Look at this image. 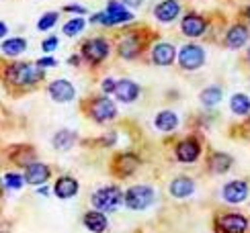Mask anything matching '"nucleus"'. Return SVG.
<instances>
[{
  "instance_id": "1",
  "label": "nucleus",
  "mask_w": 250,
  "mask_h": 233,
  "mask_svg": "<svg viewBox=\"0 0 250 233\" xmlns=\"http://www.w3.org/2000/svg\"><path fill=\"white\" fill-rule=\"evenodd\" d=\"M45 78V70L31 61H13L4 68V80L15 88H31Z\"/></svg>"
},
{
  "instance_id": "2",
  "label": "nucleus",
  "mask_w": 250,
  "mask_h": 233,
  "mask_svg": "<svg viewBox=\"0 0 250 233\" xmlns=\"http://www.w3.org/2000/svg\"><path fill=\"white\" fill-rule=\"evenodd\" d=\"M133 20V15L129 13L121 0H109L105 13H97L90 17L92 25H105V27H117V25H127Z\"/></svg>"
},
{
  "instance_id": "3",
  "label": "nucleus",
  "mask_w": 250,
  "mask_h": 233,
  "mask_svg": "<svg viewBox=\"0 0 250 233\" xmlns=\"http://www.w3.org/2000/svg\"><path fill=\"white\" fill-rule=\"evenodd\" d=\"M90 203L95 207V211H101V213H113L123 205V190L115 184L111 186H103L97 193H92Z\"/></svg>"
},
{
  "instance_id": "4",
  "label": "nucleus",
  "mask_w": 250,
  "mask_h": 233,
  "mask_svg": "<svg viewBox=\"0 0 250 233\" xmlns=\"http://www.w3.org/2000/svg\"><path fill=\"white\" fill-rule=\"evenodd\" d=\"M154 200H156V193L148 184H135L123 193V205L131 211H146L154 205Z\"/></svg>"
},
{
  "instance_id": "5",
  "label": "nucleus",
  "mask_w": 250,
  "mask_h": 233,
  "mask_svg": "<svg viewBox=\"0 0 250 233\" xmlns=\"http://www.w3.org/2000/svg\"><path fill=\"white\" fill-rule=\"evenodd\" d=\"M176 59H179V66L183 70L195 72L205 63V49L197 43H187L181 47L179 54H176Z\"/></svg>"
},
{
  "instance_id": "6",
  "label": "nucleus",
  "mask_w": 250,
  "mask_h": 233,
  "mask_svg": "<svg viewBox=\"0 0 250 233\" xmlns=\"http://www.w3.org/2000/svg\"><path fill=\"white\" fill-rule=\"evenodd\" d=\"M109 54H111V45H109V41L103 39V37H95V39L84 41L82 51H80V56L84 58L88 63H101V61H105L109 58Z\"/></svg>"
},
{
  "instance_id": "7",
  "label": "nucleus",
  "mask_w": 250,
  "mask_h": 233,
  "mask_svg": "<svg viewBox=\"0 0 250 233\" xmlns=\"http://www.w3.org/2000/svg\"><path fill=\"white\" fill-rule=\"evenodd\" d=\"M88 115H90V119L97 123H109L117 116V104L109 97H99L90 102Z\"/></svg>"
},
{
  "instance_id": "8",
  "label": "nucleus",
  "mask_w": 250,
  "mask_h": 233,
  "mask_svg": "<svg viewBox=\"0 0 250 233\" xmlns=\"http://www.w3.org/2000/svg\"><path fill=\"white\" fill-rule=\"evenodd\" d=\"M174 155H176V160H179L181 164H195L197 160H199V155H201V143L197 141L195 137H187V139L176 143Z\"/></svg>"
},
{
  "instance_id": "9",
  "label": "nucleus",
  "mask_w": 250,
  "mask_h": 233,
  "mask_svg": "<svg viewBox=\"0 0 250 233\" xmlns=\"http://www.w3.org/2000/svg\"><path fill=\"white\" fill-rule=\"evenodd\" d=\"M47 94H49V98L54 100V102L64 104V102L74 100V97H76V88H74V84H72L70 80L60 78V80L49 82V86H47Z\"/></svg>"
},
{
  "instance_id": "10",
  "label": "nucleus",
  "mask_w": 250,
  "mask_h": 233,
  "mask_svg": "<svg viewBox=\"0 0 250 233\" xmlns=\"http://www.w3.org/2000/svg\"><path fill=\"white\" fill-rule=\"evenodd\" d=\"M248 193H250V188H248L246 180H230V182L222 188V196L226 203H230V205L244 203L248 198Z\"/></svg>"
},
{
  "instance_id": "11",
  "label": "nucleus",
  "mask_w": 250,
  "mask_h": 233,
  "mask_svg": "<svg viewBox=\"0 0 250 233\" xmlns=\"http://www.w3.org/2000/svg\"><path fill=\"white\" fill-rule=\"evenodd\" d=\"M217 227L222 233H246L250 221L240 213H226L217 219Z\"/></svg>"
},
{
  "instance_id": "12",
  "label": "nucleus",
  "mask_w": 250,
  "mask_h": 233,
  "mask_svg": "<svg viewBox=\"0 0 250 233\" xmlns=\"http://www.w3.org/2000/svg\"><path fill=\"white\" fill-rule=\"evenodd\" d=\"M142 49H144V39L138 33L123 35L121 41H119V45H117V51H119V56L123 59H135L142 54Z\"/></svg>"
},
{
  "instance_id": "13",
  "label": "nucleus",
  "mask_w": 250,
  "mask_h": 233,
  "mask_svg": "<svg viewBox=\"0 0 250 233\" xmlns=\"http://www.w3.org/2000/svg\"><path fill=\"white\" fill-rule=\"evenodd\" d=\"M140 164H142V160L135 154H131V152H127V154H119L115 160H113V172H115L119 178H129L135 170L140 168Z\"/></svg>"
},
{
  "instance_id": "14",
  "label": "nucleus",
  "mask_w": 250,
  "mask_h": 233,
  "mask_svg": "<svg viewBox=\"0 0 250 233\" xmlns=\"http://www.w3.org/2000/svg\"><path fill=\"white\" fill-rule=\"evenodd\" d=\"M51 176V168L47 164H41V162H33L25 168L23 178H25V184L31 186H43Z\"/></svg>"
},
{
  "instance_id": "15",
  "label": "nucleus",
  "mask_w": 250,
  "mask_h": 233,
  "mask_svg": "<svg viewBox=\"0 0 250 233\" xmlns=\"http://www.w3.org/2000/svg\"><path fill=\"white\" fill-rule=\"evenodd\" d=\"M181 31H183V35L191 37V39L201 37L207 31V20L197 13H189V15H185L183 20H181Z\"/></svg>"
},
{
  "instance_id": "16",
  "label": "nucleus",
  "mask_w": 250,
  "mask_h": 233,
  "mask_svg": "<svg viewBox=\"0 0 250 233\" xmlns=\"http://www.w3.org/2000/svg\"><path fill=\"white\" fill-rule=\"evenodd\" d=\"M113 94H115V98L119 102H125V104L135 102L140 97V84L133 82V80H127V78L117 80V86H115V92Z\"/></svg>"
},
{
  "instance_id": "17",
  "label": "nucleus",
  "mask_w": 250,
  "mask_h": 233,
  "mask_svg": "<svg viewBox=\"0 0 250 233\" xmlns=\"http://www.w3.org/2000/svg\"><path fill=\"white\" fill-rule=\"evenodd\" d=\"M176 54H179V51H176V47L172 43L160 41V43H156L152 47V61L156 66H170L176 59Z\"/></svg>"
},
{
  "instance_id": "18",
  "label": "nucleus",
  "mask_w": 250,
  "mask_h": 233,
  "mask_svg": "<svg viewBox=\"0 0 250 233\" xmlns=\"http://www.w3.org/2000/svg\"><path fill=\"white\" fill-rule=\"evenodd\" d=\"M80 190V184L74 176H60L54 184V194L62 200H68V198H74Z\"/></svg>"
},
{
  "instance_id": "19",
  "label": "nucleus",
  "mask_w": 250,
  "mask_h": 233,
  "mask_svg": "<svg viewBox=\"0 0 250 233\" xmlns=\"http://www.w3.org/2000/svg\"><path fill=\"white\" fill-rule=\"evenodd\" d=\"M168 193L172 198H189L195 193V180L189 176H176L174 180H170Z\"/></svg>"
},
{
  "instance_id": "20",
  "label": "nucleus",
  "mask_w": 250,
  "mask_h": 233,
  "mask_svg": "<svg viewBox=\"0 0 250 233\" xmlns=\"http://www.w3.org/2000/svg\"><path fill=\"white\" fill-rule=\"evenodd\" d=\"M179 15H181V2L179 0H162V2L156 4V8H154V17L164 25L172 23Z\"/></svg>"
},
{
  "instance_id": "21",
  "label": "nucleus",
  "mask_w": 250,
  "mask_h": 233,
  "mask_svg": "<svg viewBox=\"0 0 250 233\" xmlns=\"http://www.w3.org/2000/svg\"><path fill=\"white\" fill-rule=\"evenodd\" d=\"M248 39H250L248 27L238 23V25H234V27L228 29L224 41H226V47H228V49H240V47H244V45L248 43Z\"/></svg>"
},
{
  "instance_id": "22",
  "label": "nucleus",
  "mask_w": 250,
  "mask_h": 233,
  "mask_svg": "<svg viewBox=\"0 0 250 233\" xmlns=\"http://www.w3.org/2000/svg\"><path fill=\"white\" fill-rule=\"evenodd\" d=\"M82 225L90 233H105L109 227V219L105 213H101V211H88V213L82 217Z\"/></svg>"
},
{
  "instance_id": "23",
  "label": "nucleus",
  "mask_w": 250,
  "mask_h": 233,
  "mask_svg": "<svg viewBox=\"0 0 250 233\" xmlns=\"http://www.w3.org/2000/svg\"><path fill=\"white\" fill-rule=\"evenodd\" d=\"M154 127L162 133H170L179 127V115L174 111H160L154 116Z\"/></svg>"
},
{
  "instance_id": "24",
  "label": "nucleus",
  "mask_w": 250,
  "mask_h": 233,
  "mask_svg": "<svg viewBox=\"0 0 250 233\" xmlns=\"http://www.w3.org/2000/svg\"><path fill=\"white\" fill-rule=\"evenodd\" d=\"M0 51L6 56V58H19L27 51V39L25 37H10L4 39L0 43Z\"/></svg>"
},
{
  "instance_id": "25",
  "label": "nucleus",
  "mask_w": 250,
  "mask_h": 233,
  "mask_svg": "<svg viewBox=\"0 0 250 233\" xmlns=\"http://www.w3.org/2000/svg\"><path fill=\"white\" fill-rule=\"evenodd\" d=\"M76 133L70 131V129H60L54 137H51V145H54V150L58 152H68L72 145L76 143Z\"/></svg>"
},
{
  "instance_id": "26",
  "label": "nucleus",
  "mask_w": 250,
  "mask_h": 233,
  "mask_svg": "<svg viewBox=\"0 0 250 233\" xmlns=\"http://www.w3.org/2000/svg\"><path fill=\"white\" fill-rule=\"evenodd\" d=\"M232 164H234L232 155L230 154H224V152H215L209 157V170L213 174H226L232 168Z\"/></svg>"
},
{
  "instance_id": "27",
  "label": "nucleus",
  "mask_w": 250,
  "mask_h": 233,
  "mask_svg": "<svg viewBox=\"0 0 250 233\" xmlns=\"http://www.w3.org/2000/svg\"><path fill=\"white\" fill-rule=\"evenodd\" d=\"M222 98H224V90H222L220 86H207V88L201 90V94H199L201 104H203V107H207V109L217 107V104L222 102Z\"/></svg>"
},
{
  "instance_id": "28",
  "label": "nucleus",
  "mask_w": 250,
  "mask_h": 233,
  "mask_svg": "<svg viewBox=\"0 0 250 233\" xmlns=\"http://www.w3.org/2000/svg\"><path fill=\"white\" fill-rule=\"evenodd\" d=\"M230 111L238 116H246L250 113V98L242 92L234 94V97L230 98Z\"/></svg>"
},
{
  "instance_id": "29",
  "label": "nucleus",
  "mask_w": 250,
  "mask_h": 233,
  "mask_svg": "<svg viewBox=\"0 0 250 233\" xmlns=\"http://www.w3.org/2000/svg\"><path fill=\"white\" fill-rule=\"evenodd\" d=\"M17 150L21 152V154H13V162H15L17 166L27 168L29 164H33V162H35V152L31 150V147L21 145V147H17Z\"/></svg>"
},
{
  "instance_id": "30",
  "label": "nucleus",
  "mask_w": 250,
  "mask_h": 233,
  "mask_svg": "<svg viewBox=\"0 0 250 233\" xmlns=\"http://www.w3.org/2000/svg\"><path fill=\"white\" fill-rule=\"evenodd\" d=\"M84 27H86V20L82 17H76V19H70L62 31H64L66 37H76V35H80L82 31H84Z\"/></svg>"
},
{
  "instance_id": "31",
  "label": "nucleus",
  "mask_w": 250,
  "mask_h": 233,
  "mask_svg": "<svg viewBox=\"0 0 250 233\" xmlns=\"http://www.w3.org/2000/svg\"><path fill=\"white\" fill-rule=\"evenodd\" d=\"M4 186L10 188V190H21V188L25 186L23 174H19V172H6L4 174Z\"/></svg>"
},
{
  "instance_id": "32",
  "label": "nucleus",
  "mask_w": 250,
  "mask_h": 233,
  "mask_svg": "<svg viewBox=\"0 0 250 233\" xmlns=\"http://www.w3.org/2000/svg\"><path fill=\"white\" fill-rule=\"evenodd\" d=\"M58 20H60V15H58V13H45L43 17H39L37 29H39V31H49V29L56 27Z\"/></svg>"
},
{
  "instance_id": "33",
  "label": "nucleus",
  "mask_w": 250,
  "mask_h": 233,
  "mask_svg": "<svg viewBox=\"0 0 250 233\" xmlns=\"http://www.w3.org/2000/svg\"><path fill=\"white\" fill-rule=\"evenodd\" d=\"M58 45H60V37H56V35H51V37H47V39L41 41V49H43L45 54H51V51H56Z\"/></svg>"
},
{
  "instance_id": "34",
  "label": "nucleus",
  "mask_w": 250,
  "mask_h": 233,
  "mask_svg": "<svg viewBox=\"0 0 250 233\" xmlns=\"http://www.w3.org/2000/svg\"><path fill=\"white\" fill-rule=\"evenodd\" d=\"M115 86H117L115 78H105V80H103V84H101V90L105 94H113V92H115Z\"/></svg>"
},
{
  "instance_id": "35",
  "label": "nucleus",
  "mask_w": 250,
  "mask_h": 233,
  "mask_svg": "<svg viewBox=\"0 0 250 233\" xmlns=\"http://www.w3.org/2000/svg\"><path fill=\"white\" fill-rule=\"evenodd\" d=\"M35 63H37L41 70H45V68H54V66H56V59H54V58H41V59H37Z\"/></svg>"
},
{
  "instance_id": "36",
  "label": "nucleus",
  "mask_w": 250,
  "mask_h": 233,
  "mask_svg": "<svg viewBox=\"0 0 250 233\" xmlns=\"http://www.w3.org/2000/svg\"><path fill=\"white\" fill-rule=\"evenodd\" d=\"M66 10H68V13H76V15H84L86 13V8L82 4H68Z\"/></svg>"
},
{
  "instance_id": "37",
  "label": "nucleus",
  "mask_w": 250,
  "mask_h": 233,
  "mask_svg": "<svg viewBox=\"0 0 250 233\" xmlns=\"http://www.w3.org/2000/svg\"><path fill=\"white\" fill-rule=\"evenodd\" d=\"M121 2H123L125 6H131V8H138V6H142V2H144V0H121Z\"/></svg>"
},
{
  "instance_id": "38",
  "label": "nucleus",
  "mask_w": 250,
  "mask_h": 233,
  "mask_svg": "<svg viewBox=\"0 0 250 233\" xmlns=\"http://www.w3.org/2000/svg\"><path fill=\"white\" fill-rule=\"evenodd\" d=\"M6 35H8V27H6L4 20H0V39H4Z\"/></svg>"
},
{
  "instance_id": "39",
  "label": "nucleus",
  "mask_w": 250,
  "mask_h": 233,
  "mask_svg": "<svg viewBox=\"0 0 250 233\" xmlns=\"http://www.w3.org/2000/svg\"><path fill=\"white\" fill-rule=\"evenodd\" d=\"M37 194H39V196H47V194H49V188H47V186H39V188H37Z\"/></svg>"
},
{
  "instance_id": "40",
  "label": "nucleus",
  "mask_w": 250,
  "mask_h": 233,
  "mask_svg": "<svg viewBox=\"0 0 250 233\" xmlns=\"http://www.w3.org/2000/svg\"><path fill=\"white\" fill-rule=\"evenodd\" d=\"M68 61L72 63V66H78V63H80V58H78V56H72V58H70Z\"/></svg>"
},
{
  "instance_id": "41",
  "label": "nucleus",
  "mask_w": 250,
  "mask_h": 233,
  "mask_svg": "<svg viewBox=\"0 0 250 233\" xmlns=\"http://www.w3.org/2000/svg\"><path fill=\"white\" fill-rule=\"evenodd\" d=\"M246 17H248V19H250V6H248V10H246Z\"/></svg>"
},
{
  "instance_id": "42",
  "label": "nucleus",
  "mask_w": 250,
  "mask_h": 233,
  "mask_svg": "<svg viewBox=\"0 0 250 233\" xmlns=\"http://www.w3.org/2000/svg\"><path fill=\"white\" fill-rule=\"evenodd\" d=\"M248 61H250V49H248Z\"/></svg>"
}]
</instances>
